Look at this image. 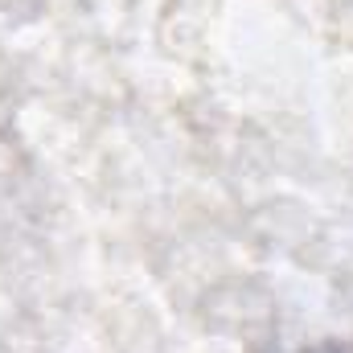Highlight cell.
<instances>
[{
    "mask_svg": "<svg viewBox=\"0 0 353 353\" xmlns=\"http://www.w3.org/2000/svg\"><path fill=\"white\" fill-rule=\"evenodd\" d=\"M312 353H353V337L350 341H329V345H321V350H312Z\"/></svg>",
    "mask_w": 353,
    "mask_h": 353,
    "instance_id": "6da1fadb",
    "label": "cell"
}]
</instances>
